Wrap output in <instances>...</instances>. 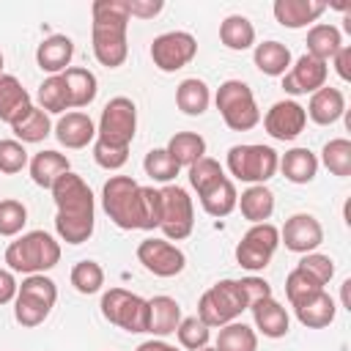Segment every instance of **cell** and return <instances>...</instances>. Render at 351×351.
<instances>
[{"label":"cell","mask_w":351,"mask_h":351,"mask_svg":"<svg viewBox=\"0 0 351 351\" xmlns=\"http://www.w3.org/2000/svg\"><path fill=\"white\" fill-rule=\"evenodd\" d=\"M214 104H217L225 126L233 129V132H250L261 121V110L255 104L252 88L241 80H225L217 88Z\"/></svg>","instance_id":"obj_4"},{"label":"cell","mask_w":351,"mask_h":351,"mask_svg":"<svg viewBox=\"0 0 351 351\" xmlns=\"http://www.w3.org/2000/svg\"><path fill=\"white\" fill-rule=\"evenodd\" d=\"M239 285H241V293H244V299H247V307H252L255 302H261V299H269V296H271V285H269L263 277L250 274V277H241V280H239Z\"/></svg>","instance_id":"obj_51"},{"label":"cell","mask_w":351,"mask_h":351,"mask_svg":"<svg viewBox=\"0 0 351 351\" xmlns=\"http://www.w3.org/2000/svg\"><path fill=\"white\" fill-rule=\"evenodd\" d=\"M181 324V304L173 296L148 299V332L154 337H167Z\"/></svg>","instance_id":"obj_22"},{"label":"cell","mask_w":351,"mask_h":351,"mask_svg":"<svg viewBox=\"0 0 351 351\" xmlns=\"http://www.w3.org/2000/svg\"><path fill=\"white\" fill-rule=\"evenodd\" d=\"M137 351H178V348L170 346V343H165L162 337H156V340H145V343H140Z\"/></svg>","instance_id":"obj_55"},{"label":"cell","mask_w":351,"mask_h":351,"mask_svg":"<svg viewBox=\"0 0 351 351\" xmlns=\"http://www.w3.org/2000/svg\"><path fill=\"white\" fill-rule=\"evenodd\" d=\"M178 167H192L197 159L206 156V140L197 132H176L165 148Z\"/></svg>","instance_id":"obj_34"},{"label":"cell","mask_w":351,"mask_h":351,"mask_svg":"<svg viewBox=\"0 0 351 351\" xmlns=\"http://www.w3.org/2000/svg\"><path fill=\"white\" fill-rule=\"evenodd\" d=\"M93 22H126L129 25V8L126 0H96L93 3Z\"/></svg>","instance_id":"obj_50"},{"label":"cell","mask_w":351,"mask_h":351,"mask_svg":"<svg viewBox=\"0 0 351 351\" xmlns=\"http://www.w3.org/2000/svg\"><path fill=\"white\" fill-rule=\"evenodd\" d=\"M49 313H52L49 304L36 302V299H30V296L16 293V299H14V318H16V324H22V326H38V324L47 321Z\"/></svg>","instance_id":"obj_45"},{"label":"cell","mask_w":351,"mask_h":351,"mask_svg":"<svg viewBox=\"0 0 351 351\" xmlns=\"http://www.w3.org/2000/svg\"><path fill=\"white\" fill-rule=\"evenodd\" d=\"M71 58H74V41L69 36H63V33H55V36L44 38L38 44V49H36V63L49 77L52 74H63L69 69Z\"/></svg>","instance_id":"obj_19"},{"label":"cell","mask_w":351,"mask_h":351,"mask_svg":"<svg viewBox=\"0 0 351 351\" xmlns=\"http://www.w3.org/2000/svg\"><path fill=\"white\" fill-rule=\"evenodd\" d=\"M252 321H255V329L263 335V337H271V340H277V337H285L288 335V329H291V318H288V310L274 299V296H269V299H261V302H255L252 307Z\"/></svg>","instance_id":"obj_20"},{"label":"cell","mask_w":351,"mask_h":351,"mask_svg":"<svg viewBox=\"0 0 351 351\" xmlns=\"http://www.w3.org/2000/svg\"><path fill=\"white\" fill-rule=\"evenodd\" d=\"M225 178H228V176H225L222 165H219L217 159H211V156H203V159H197V162L189 167V184H192V189L197 192V197L206 195L208 189H214L217 184H222Z\"/></svg>","instance_id":"obj_38"},{"label":"cell","mask_w":351,"mask_h":351,"mask_svg":"<svg viewBox=\"0 0 351 351\" xmlns=\"http://www.w3.org/2000/svg\"><path fill=\"white\" fill-rule=\"evenodd\" d=\"M277 170H282L291 184H310L318 173V156L310 148H291L282 154Z\"/></svg>","instance_id":"obj_28"},{"label":"cell","mask_w":351,"mask_h":351,"mask_svg":"<svg viewBox=\"0 0 351 351\" xmlns=\"http://www.w3.org/2000/svg\"><path fill=\"white\" fill-rule=\"evenodd\" d=\"M236 206L241 208V217L250 219L252 225L266 222L274 214V192L266 184H252L241 192V197L236 200Z\"/></svg>","instance_id":"obj_26"},{"label":"cell","mask_w":351,"mask_h":351,"mask_svg":"<svg viewBox=\"0 0 351 351\" xmlns=\"http://www.w3.org/2000/svg\"><path fill=\"white\" fill-rule=\"evenodd\" d=\"M280 165V156L271 145H261V143H244V145H233L228 151V170L233 178L244 181V184H266L269 178H274Z\"/></svg>","instance_id":"obj_6"},{"label":"cell","mask_w":351,"mask_h":351,"mask_svg":"<svg viewBox=\"0 0 351 351\" xmlns=\"http://www.w3.org/2000/svg\"><path fill=\"white\" fill-rule=\"evenodd\" d=\"M126 8H129V16H137V19H154L165 3L162 0H126Z\"/></svg>","instance_id":"obj_52"},{"label":"cell","mask_w":351,"mask_h":351,"mask_svg":"<svg viewBox=\"0 0 351 351\" xmlns=\"http://www.w3.org/2000/svg\"><path fill=\"white\" fill-rule=\"evenodd\" d=\"M332 60H335V71H337V77H340L343 82H348V80H351V47L343 44Z\"/></svg>","instance_id":"obj_54"},{"label":"cell","mask_w":351,"mask_h":351,"mask_svg":"<svg viewBox=\"0 0 351 351\" xmlns=\"http://www.w3.org/2000/svg\"><path fill=\"white\" fill-rule=\"evenodd\" d=\"M27 167H30V178H33V184H38V186H44V189H52V184H55L63 173L71 170L66 154L52 151V148L33 154V159L27 162Z\"/></svg>","instance_id":"obj_24"},{"label":"cell","mask_w":351,"mask_h":351,"mask_svg":"<svg viewBox=\"0 0 351 351\" xmlns=\"http://www.w3.org/2000/svg\"><path fill=\"white\" fill-rule=\"evenodd\" d=\"M137 132V107L129 96H115L104 104L99 126H96V140H104L118 148H129Z\"/></svg>","instance_id":"obj_8"},{"label":"cell","mask_w":351,"mask_h":351,"mask_svg":"<svg viewBox=\"0 0 351 351\" xmlns=\"http://www.w3.org/2000/svg\"><path fill=\"white\" fill-rule=\"evenodd\" d=\"M101 208L121 230H154L162 219V195L132 176H110L101 186Z\"/></svg>","instance_id":"obj_1"},{"label":"cell","mask_w":351,"mask_h":351,"mask_svg":"<svg viewBox=\"0 0 351 351\" xmlns=\"http://www.w3.org/2000/svg\"><path fill=\"white\" fill-rule=\"evenodd\" d=\"M318 291H324V285H321V282H315V280H313L310 274H304L302 269H293V271L285 277V296H288L291 307L302 304L304 299L315 296Z\"/></svg>","instance_id":"obj_43"},{"label":"cell","mask_w":351,"mask_h":351,"mask_svg":"<svg viewBox=\"0 0 351 351\" xmlns=\"http://www.w3.org/2000/svg\"><path fill=\"white\" fill-rule=\"evenodd\" d=\"M126 22H93L90 25V44H93V55L101 66L107 69H118L123 66L126 55H129V44H126Z\"/></svg>","instance_id":"obj_12"},{"label":"cell","mask_w":351,"mask_h":351,"mask_svg":"<svg viewBox=\"0 0 351 351\" xmlns=\"http://www.w3.org/2000/svg\"><path fill=\"white\" fill-rule=\"evenodd\" d=\"M236 200H239V192L233 186L230 178H225L222 184H217L214 189H208L206 195H200V206L208 217H228L233 208H236Z\"/></svg>","instance_id":"obj_37"},{"label":"cell","mask_w":351,"mask_h":351,"mask_svg":"<svg viewBox=\"0 0 351 351\" xmlns=\"http://www.w3.org/2000/svg\"><path fill=\"white\" fill-rule=\"evenodd\" d=\"M16 293L30 296V299H36V302H44V304H49V307H55V302H58V285H55V280H49L47 274H27V277L22 280V285H19Z\"/></svg>","instance_id":"obj_44"},{"label":"cell","mask_w":351,"mask_h":351,"mask_svg":"<svg viewBox=\"0 0 351 351\" xmlns=\"http://www.w3.org/2000/svg\"><path fill=\"white\" fill-rule=\"evenodd\" d=\"M101 315L121 326L123 332L140 335L148 332V299L126 291V288H110L101 293Z\"/></svg>","instance_id":"obj_7"},{"label":"cell","mask_w":351,"mask_h":351,"mask_svg":"<svg viewBox=\"0 0 351 351\" xmlns=\"http://www.w3.org/2000/svg\"><path fill=\"white\" fill-rule=\"evenodd\" d=\"M255 69L266 77H282L291 69V49L280 41H261L252 52Z\"/></svg>","instance_id":"obj_29"},{"label":"cell","mask_w":351,"mask_h":351,"mask_svg":"<svg viewBox=\"0 0 351 351\" xmlns=\"http://www.w3.org/2000/svg\"><path fill=\"white\" fill-rule=\"evenodd\" d=\"M176 335H178L181 348H186V351H200V348H206L208 340H211V329H208L197 315H186V318H181Z\"/></svg>","instance_id":"obj_42"},{"label":"cell","mask_w":351,"mask_h":351,"mask_svg":"<svg viewBox=\"0 0 351 351\" xmlns=\"http://www.w3.org/2000/svg\"><path fill=\"white\" fill-rule=\"evenodd\" d=\"M63 82H66V90H69V104L71 107H88L96 93H99V82H96V74L90 69H82V66H69L63 74Z\"/></svg>","instance_id":"obj_27"},{"label":"cell","mask_w":351,"mask_h":351,"mask_svg":"<svg viewBox=\"0 0 351 351\" xmlns=\"http://www.w3.org/2000/svg\"><path fill=\"white\" fill-rule=\"evenodd\" d=\"M176 104L184 115H203L211 104V90L203 80L197 77H186L178 82L176 88Z\"/></svg>","instance_id":"obj_30"},{"label":"cell","mask_w":351,"mask_h":351,"mask_svg":"<svg viewBox=\"0 0 351 351\" xmlns=\"http://www.w3.org/2000/svg\"><path fill=\"white\" fill-rule=\"evenodd\" d=\"M304 123H307V112L299 101L293 99H282V101H274L269 107V112L263 115V126L266 132L274 137V140H296L302 132H304Z\"/></svg>","instance_id":"obj_14"},{"label":"cell","mask_w":351,"mask_h":351,"mask_svg":"<svg viewBox=\"0 0 351 351\" xmlns=\"http://www.w3.org/2000/svg\"><path fill=\"white\" fill-rule=\"evenodd\" d=\"M60 261V244L47 230L22 233L16 241L5 247V263L19 274H44Z\"/></svg>","instance_id":"obj_3"},{"label":"cell","mask_w":351,"mask_h":351,"mask_svg":"<svg viewBox=\"0 0 351 351\" xmlns=\"http://www.w3.org/2000/svg\"><path fill=\"white\" fill-rule=\"evenodd\" d=\"M137 261L156 277H176L186 266V255L167 239H145L137 244Z\"/></svg>","instance_id":"obj_13"},{"label":"cell","mask_w":351,"mask_h":351,"mask_svg":"<svg viewBox=\"0 0 351 351\" xmlns=\"http://www.w3.org/2000/svg\"><path fill=\"white\" fill-rule=\"evenodd\" d=\"M162 195V219H159V230L165 233L167 241H181L192 233L195 228V206L192 197L184 186L178 184H167L159 189Z\"/></svg>","instance_id":"obj_9"},{"label":"cell","mask_w":351,"mask_h":351,"mask_svg":"<svg viewBox=\"0 0 351 351\" xmlns=\"http://www.w3.org/2000/svg\"><path fill=\"white\" fill-rule=\"evenodd\" d=\"M25 107H30V93L14 74H0V121L11 123Z\"/></svg>","instance_id":"obj_33"},{"label":"cell","mask_w":351,"mask_h":351,"mask_svg":"<svg viewBox=\"0 0 351 351\" xmlns=\"http://www.w3.org/2000/svg\"><path fill=\"white\" fill-rule=\"evenodd\" d=\"M27 162H30V156L19 140H0V173L14 176V173L25 170Z\"/></svg>","instance_id":"obj_47"},{"label":"cell","mask_w":351,"mask_h":351,"mask_svg":"<svg viewBox=\"0 0 351 351\" xmlns=\"http://www.w3.org/2000/svg\"><path fill=\"white\" fill-rule=\"evenodd\" d=\"M27 222V208L25 203L5 197L0 200V236H19Z\"/></svg>","instance_id":"obj_46"},{"label":"cell","mask_w":351,"mask_h":351,"mask_svg":"<svg viewBox=\"0 0 351 351\" xmlns=\"http://www.w3.org/2000/svg\"><path fill=\"white\" fill-rule=\"evenodd\" d=\"M321 162L332 176L348 178L351 176V140H346V137L329 140L321 151Z\"/></svg>","instance_id":"obj_39"},{"label":"cell","mask_w":351,"mask_h":351,"mask_svg":"<svg viewBox=\"0 0 351 351\" xmlns=\"http://www.w3.org/2000/svg\"><path fill=\"white\" fill-rule=\"evenodd\" d=\"M197 55V41L192 33L186 30H170V33H162L154 38L151 44V60L159 71L170 74V71H178L184 69L186 63H192V58Z\"/></svg>","instance_id":"obj_11"},{"label":"cell","mask_w":351,"mask_h":351,"mask_svg":"<svg viewBox=\"0 0 351 351\" xmlns=\"http://www.w3.org/2000/svg\"><path fill=\"white\" fill-rule=\"evenodd\" d=\"M0 74H3V52H0Z\"/></svg>","instance_id":"obj_58"},{"label":"cell","mask_w":351,"mask_h":351,"mask_svg":"<svg viewBox=\"0 0 351 351\" xmlns=\"http://www.w3.org/2000/svg\"><path fill=\"white\" fill-rule=\"evenodd\" d=\"M329 77V66L324 60L310 58L307 52L282 74V90L291 96H302V93H315L318 88L326 85Z\"/></svg>","instance_id":"obj_16"},{"label":"cell","mask_w":351,"mask_h":351,"mask_svg":"<svg viewBox=\"0 0 351 351\" xmlns=\"http://www.w3.org/2000/svg\"><path fill=\"white\" fill-rule=\"evenodd\" d=\"M219 41L233 52H244L255 47V25L244 14H230L219 25Z\"/></svg>","instance_id":"obj_31"},{"label":"cell","mask_w":351,"mask_h":351,"mask_svg":"<svg viewBox=\"0 0 351 351\" xmlns=\"http://www.w3.org/2000/svg\"><path fill=\"white\" fill-rule=\"evenodd\" d=\"M217 351H258V332L244 321H230L219 326Z\"/></svg>","instance_id":"obj_35"},{"label":"cell","mask_w":351,"mask_h":351,"mask_svg":"<svg viewBox=\"0 0 351 351\" xmlns=\"http://www.w3.org/2000/svg\"><path fill=\"white\" fill-rule=\"evenodd\" d=\"M280 241L285 244V250L291 252H299V255H307V252H315L324 241V228L321 222L313 217V214H293L285 219L282 230H280Z\"/></svg>","instance_id":"obj_15"},{"label":"cell","mask_w":351,"mask_h":351,"mask_svg":"<svg viewBox=\"0 0 351 351\" xmlns=\"http://www.w3.org/2000/svg\"><path fill=\"white\" fill-rule=\"evenodd\" d=\"M247 307V299L241 293L239 280H219L214 282L208 291H203L200 302H197V318L214 329V326H225L230 321H236Z\"/></svg>","instance_id":"obj_5"},{"label":"cell","mask_w":351,"mask_h":351,"mask_svg":"<svg viewBox=\"0 0 351 351\" xmlns=\"http://www.w3.org/2000/svg\"><path fill=\"white\" fill-rule=\"evenodd\" d=\"M293 310H296L299 324L307 326V329H324V326H329V324L335 321V315H337V304H335V299H332L326 291H318L315 296L304 299V302L296 304Z\"/></svg>","instance_id":"obj_25"},{"label":"cell","mask_w":351,"mask_h":351,"mask_svg":"<svg viewBox=\"0 0 351 351\" xmlns=\"http://www.w3.org/2000/svg\"><path fill=\"white\" fill-rule=\"evenodd\" d=\"M343 47V36L335 25H326V22H318L307 30V55L315 58V60H332L337 55V49Z\"/></svg>","instance_id":"obj_32"},{"label":"cell","mask_w":351,"mask_h":351,"mask_svg":"<svg viewBox=\"0 0 351 351\" xmlns=\"http://www.w3.org/2000/svg\"><path fill=\"white\" fill-rule=\"evenodd\" d=\"M143 170L151 181H159V184H170L176 176H178V165L173 162V156L165 151V148H151L143 159Z\"/></svg>","instance_id":"obj_41"},{"label":"cell","mask_w":351,"mask_h":351,"mask_svg":"<svg viewBox=\"0 0 351 351\" xmlns=\"http://www.w3.org/2000/svg\"><path fill=\"white\" fill-rule=\"evenodd\" d=\"M16 291H19V282L14 277L11 269H0V304H8L16 299Z\"/></svg>","instance_id":"obj_53"},{"label":"cell","mask_w":351,"mask_h":351,"mask_svg":"<svg viewBox=\"0 0 351 351\" xmlns=\"http://www.w3.org/2000/svg\"><path fill=\"white\" fill-rule=\"evenodd\" d=\"M49 192L58 206L55 233L60 236V241L66 244L88 241L96 228V203H93V192L85 184V178L69 170L52 184Z\"/></svg>","instance_id":"obj_2"},{"label":"cell","mask_w":351,"mask_h":351,"mask_svg":"<svg viewBox=\"0 0 351 351\" xmlns=\"http://www.w3.org/2000/svg\"><path fill=\"white\" fill-rule=\"evenodd\" d=\"M296 269H302L304 274H310L315 282L326 285L332 277H335V261L329 255H321V252H307L302 255V261L296 263Z\"/></svg>","instance_id":"obj_48"},{"label":"cell","mask_w":351,"mask_h":351,"mask_svg":"<svg viewBox=\"0 0 351 351\" xmlns=\"http://www.w3.org/2000/svg\"><path fill=\"white\" fill-rule=\"evenodd\" d=\"M52 132H55V137H58L60 145L74 148V151H77V148H85L88 143L96 140V123L90 121V115H85V112H80V110L63 112V115L58 118V123L52 126Z\"/></svg>","instance_id":"obj_17"},{"label":"cell","mask_w":351,"mask_h":351,"mask_svg":"<svg viewBox=\"0 0 351 351\" xmlns=\"http://www.w3.org/2000/svg\"><path fill=\"white\" fill-rule=\"evenodd\" d=\"M36 99H38V107H41L47 115H49V112L60 115V112L71 110V104H69V90H66V82H63L60 74L47 77V80L38 85Z\"/></svg>","instance_id":"obj_36"},{"label":"cell","mask_w":351,"mask_h":351,"mask_svg":"<svg viewBox=\"0 0 351 351\" xmlns=\"http://www.w3.org/2000/svg\"><path fill=\"white\" fill-rule=\"evenodd\" d=\"M310 115V121H315L318 126H329L335 121H340V115L346 112V96L340 88H318L315 93H310V104L304 110Z\"/></svg>","instance_id":"obj_21"},{"label":"cell","mask_w":351,"mask_h":351,"mask_svg":"<svg viewBox=\"0 0 351 351\" xmlns=\"http://www.w3.org/2000/svg\"><path fill=\"white\" fill-rule=\"evenodd\" d=\"M200 351H217V348H214V346H206V348H200Z\"/></svg>","instance_id":"obj_57"},{"label":"cell","mask_w":351,"mask_h":351,"mask_svg":"<svg viewBox=\"0 0 351 351\" xmlns=\"http://www.w3.org/2000/svg\"><path fill=\"white\" fill-rule=\"evenodd\" d=\"M93 159L104 170H121L129 159V148H118V145H110L104 140H93Z\"/></svg>","instance_id":"obj_49"},{"label":"cell","mask_w":351,"mask_h":351,"mask_svg":"<svg viewBox=\"0 0 351 351\" xmlns=\"http://www.w3.org/2000/svg\"><path fill=\"white\" fill-rule=\"evenodd\" d=\"M11 132L16 134V140L25 143H41L52 134V121L41 107H25L14 121H11Z\"/></svg>","instance_id":"obj_23"},{"label":"cell","mask_w":351,"mask_h":351,"mask_svg":"<svg viewBox=\"0 0 351 351\" xmlns=\"http://www.w3.org/2000/svg\"><path fill=\"white\" fill-rule=\"evenodd\" d=\"M326 8L329 5L321 0H274V5H271L274 19L288 30H299V27L313 25Z\"/></svg>","instance_id":"obj_18"},{"label":"cell","mask_w":351,"mask_h":351,"mask_svg":"<svg viewBox=\"0 0 351 351\" xmlns=\"http://www.w3.org/2000/svg\"><path fill=\"white\" fill-rule=\"evenodd\" d=\"M277 247H280V228H274L271 222H258L236 244V261L247 271H263L271 255L277 252Z\"/></svg>","instance_id":"obj_10"},{"label":"cell","mask_w":351,"mask_h":351,"mask_svg":"<svg viewBox=\"0 0 351 351\" xmlns=\"http://www.w3.org/2000/svg\"><path fill=\"white\" fill-rule=\"evenodd\" d=\"M348 291H351V280H343V285H340V299H343V307H346V310H351V302H348Z\"/></svg>","instance_id":"obj_56"},{"label":"cell","mask_w":351,"mask_h":351,"mask_svg":"<svg viewBox=\"0 0 351 351\" xmlns=\"http://www.w3.org/2000/svg\"><path fill=\"white\" fill-rule=\"evenodd\" d=\"M69 280H71V285H74L77 293L90 296V293L101 291V285H104V269L96 261H80V263L71 266Z\"/></svg>","instance_id":"obj_40"}]
</instances>
